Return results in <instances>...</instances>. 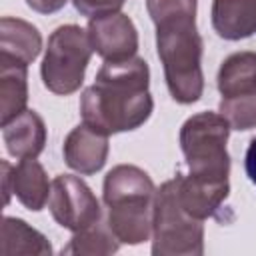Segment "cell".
<instances>
[{"instance_id":"cell-1","label":"cell","mask_w":256,"mask_h":256,"mask_svg":"<svg viewBox=\"0 0 256 256\" xmlns=\"http://www.w3.org/2000/svg\"><path fill=\"white\" fill-rule=\"evenodd\" d=\"M148 84L150 70L144 58L104 62L96 82L82 92V122L106 136L140 128L154 108Z\"/></svg>"},{"instance_id":"cell-2","label":"cell","mask_w":256,"mask_h":256,"mask_svg":"<svg viewBox=\"0 0 256 256\" xmlns=\"http://www.w3.org/2000/svg\"><path fill=\"white\" fill-rule=\"evenodd\" d=\"M156 188L150 176L132 164L114 166L104 178L108 226L120 244H142L154 230Z\"/></svg>"},{"instance_id":"cell-3","label":"cell","mask_w":256,"mask_h":256,"mask_svg":"<svg viewBox=\"0 0 256 256\" xmlns=\"http://www.w3.org/2000/svg\"><path fill=\"white\" fill-rule=\"evenodd\" d=\"M156 48L164 66L170 96L180 104H192L202 96V48L196 16L170 18L156 24Z\"/></svg>"},{"instance_id":"cell-4","label":"cell","mask_w":256,"mask_h":256,"mask_svg":"<svg viewBox=\"0 0 256 256\" xmlns=\"http://www.w3.org/2000/svg\"><path fill=\"white\" fill-rule=\"evenodd\" d=\"M230 124L220 112H198L180 128V148L188 174L208 180H228L230 156L226 150Z\"/></svg>"},{"instance_id":"cell-5","label":"cell","mask_w":256,"mask_h":256,"mask_svg":"<svg viewBox=\"0 0 256 256\" xmlns=\"http://www.w3.org/2000/svg\"><path fill=\"white\" fill-rule=\"evenodd\" d=\"M152 234L154 256H200L204 252L202 220L190 216L180 204L176 176L156 190Z\"/></svg>"},{"instance_id":"cell-6","label":"cell","mask_w":256,"mask_h":256,"mask_svg":"<svg viewBox=\"0 0 256 256\" xmlns=\"http://www.w3.org/2000/svg\"><path fill=\"white\" fill-rule=\"evenodd\" d=\"M92 52L94 48L90 44L88 30L76 24L58 26L48 38L42 60L44 86L58 96L76 92L84 82Z\"/></svg>"},{"instance_id":"cell-7","label":"cell","mask_w":256,"mask_h":256,"mask_svg":"<svg viewBox=\"0 0 256 256\" xmlns=\"http://www.w3.org/2000/svg\"><path fill=\"white\" fill-rule=\"evenodd\" d=\"M48 206L52 218L62 228H68L72 232L100 222L102 216L100 202L86 186V182L70 174H60L52 180Z\"/></svg>"},{"instance_id":"cell-8","label":"cell","mask_w":256,"mask_h":256,"mask_svg":"<svg viewBox=\"0 0 256 256\" xmlns=\"http://www.w3.org/2000/svg\"><path fill=\"white\" fill-rule=\"evenodd\" d=\"M86 30L94 52L102 56L104 62H120L136 56L138 32L126 14L114 12L90 18Z\"/></svg>"},{"instance_id":"cell-9","label":"cell","mask_w":256,"mask_h":256,"mask_svg":"<svg viewBox=\"0 0 256 256\" xmlns=\"http://www.w3.org/2000/svg\"><path fill=\"white\" fill-rule=\"evenodd\" d=\"M62 154L72 170L84 176L96 174L108 158V136L82 122L66 136Z\"/></svg>"},{"instance_id":"cell-10","label":"cell","mask_w":256,"mask_h":256,"mask_svg":"<svg viewBox=\"0 0 256 256\" xmlns=\"http://www.w3.org/2000/svg\"><path fill=\"white\" fill-rule=\"evenodd\" d=\"M176 182L180 204L190 216L198 220L214 216L230 190L228 180H208L192 174H176Z\"/></svg>"},{"instance_id":"cell-11","label":"cell","mask_w":256,"mask_h":256,"mask_svg":"<svg viewBox=\"0 0 256 256\" xmlns=\"http://www.w3.org/2000/svg\"><path fill=\"white\" fill-rule=\"evenodd\" d=\"M2 136L14 158H36L46 144V126L34 110H24L2 126Z\"/></svg>"},{"instance_id":"cell-12","label":"cell","mask_w":256,"mask_h":256,"mask_svg":"<svg viewBox=\"0 0 256 256\" xmlns=\"http://www.w3.org/2000/svg\"><path fill=\"white\" fill-rule=\"evenodd\" d=\"M212 26L224 40L252 36L256 32V0H214Z\"/></svg>"},{"instance_id":"cell-13","label":"cell","mask_w":256,"mask_h":256,"mask_svg":"<svg viewBox=\"0 0 256 256\" xmlns=\"http://www.w3.org/2000/svg\"><path fill=\"white\" fill-rule=\"evenodd\" d=\"M28 66L0 56V122L8 124L26 110L28 102Z\"/></svg>"},{"instance_id":"cell-14","label":"cell","mask_w":256,"mask_h":256,"mask_svg":"<svg viewBox=\"0 0 256 256\" xmlns=\"http://www.w3.org/2000/svg\"><path fill=\"white\" fill-rule=\"evenodd\" d=\"M42 50V36L36 26L26 20L4 16L0 20V56L30 64Z\"/></svg>"},{"instance_id":"cell-15","label":"cell","mask_w":256,"mask_h":256,"mask_svg":"<svg viewBox=\"0 0 256 256\" xmlns=\"http://www.w3.org/2000/svg\"><path fill=\"white\" fill-rule=\"evenodd\" d=\"M10 188L24 208L38 212L46 206L52 184L48 182V176L40 162H36L34 158H22L18 166L12 168Z\"/></svg>"},{"instance_id":"cell-16","label":"cell","mask_w":256,"mask_h":256,"mask_svg":"<svg viewBox=\"0 0 256 256\" xmlns=\"http://www.w3.org/2000/svg\"><path fill=\"white\" fill-rule=\"evenodd\" d=\"M218 90L222 98L256 94V52H234L218 70Z\"/></svg>"},{"instance_id":"cell-17","label":"cell","mask_w":256,"mask_h":256,"mask_svg":"<svg viewBox=\"0 0 256 256\" xmlns=\"http://www.w3.org/2000/svg\"><path fill=\"white\" fill-rule=\"evenodd\" d=\"M0 254L2 256H14V254H52V246L46 240L44 234L28 226L20 218L6 216L2 220L0 230Z\"/></svg>"},{"instance_id":"cell-18","label":"cell","mask_w":256,"mask_h":256,"mask_svg":"<svg viewBox=\"0 0 256 256\" xmlns=\"http://www.w3.org/2000/svg\"><path fill=\"white\" fill-rule=\"evenodd\" d=\"M120 248L118 238L110 230V226H102L100 222L74 232L70 242L62 248V254H80V256H100V254H114Z\"/></svg>"},{"instance_id":"cell-19","label":"cell","mask_w":256,"mask_h":256,"mask_svg":"<svg viewBox=\"0 0 256 256\" xmlns=\"http://www.w3.org/2000/svg\"><path fill=\"white\" fill-rule=\"evenodd\" d=\"M218 112L228 120L234 130H250L256 128V94L238 96V98H222Z\"/></svg>"},{"instance_id":"cell-20","label":"cell","mask_w":256,"mask_h":256,"mask_svg":"<svg viewBox=\"0 0 256 256\" xmlns=\"http://www.w3.org/2000/svg\"><path fill=\"white\" fill-rule=\"evenodd\" d=\"M146 8L154 24L170 18L196 16V0H146Z\"/></svg>"},{"instance_id":"cell-21","label":"cell","mask_w":256,"mask_h":256,"mask_svg":"<svg viewBox=\"0 0 256 256\" xmlns=\"http://www.w3.org/2000/svg\"><path fill=\"white\" fill-rule=\"evenodd\" d=\"M74 8L88 18H96V16H106V14H114L120 12V8L124 6L126 0H72Z\"/></svg>"},{"instance_id":"cell-22","label":"cell","mask_w":256,"mask_h":256,"mask_svg":"<svg viewBox=\"0 0 256 256\" xmlns=\"http://www.w3.org/2000/svg\"><path fill=\"white\" fill-rule=\"evenodd\" d=\"M66 2L68 0H26V4L38 14H54L60 8H64Z\"/></svg>"},{"instance_id":"cell-23","label":"cell","mask_w":256,"mask_h":256,"mask_svg":"<svg viewBox=\"0 0 256 256\" xmlns=\"http://www.w3.org/2000/svg\"><path fill=\"white\" fill-rule=\"evenodd\" d=\"M244 166H246V174L252 180V184H256V138L250 140L248 150H246V158H244Z\"/></svg>"},{"instance_id":"cell-24","label":"cell","mask_w":256,"mask_h":256,"mask_svg":"<svg viewBox=\"0 0 256 256\" xmlns=\"http://www.w3.org/2000/svg\"><path fill=\"white\" fill-rule=\"evenodd\" d=\"M10 182H12V166L6 162V160H2V184H4V204H8L10 202V192H12V188H10Z\"/></svg>"}]
</instances>
